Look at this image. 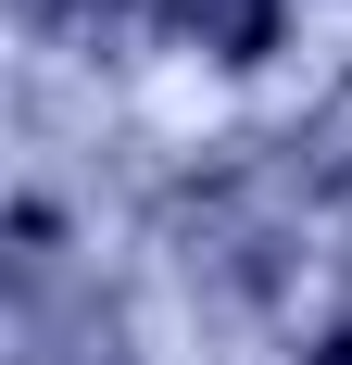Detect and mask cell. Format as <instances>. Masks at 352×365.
<instances>
[{
	"label": "cell",
	"instance_id": "cell-1",
	"mask_svg": "<svg viewBox=\"0 0 352 365\" xmlns=\"http://www.w3.org/2000/svg\"><path fill=\"white\" fill-rule=\"evenodd\" d=\"M164 26L214 63H252V51H277V0H164Z\"/></svg>",
	"mask_w": 352,
	"mask_h": 365
},
{
	"label": "cell",
	"instance_id": "cell-2",
	"mask_svg": "<svg viewBox=\"0 0 352 365\" xmlns=\"http://www.w3.org/2000/svg\"><path fill=\"white\" fill-rule=\"evenodd\" d=\"M315 365H352V328H340V340H327V353H315Z\"/></svg>",
	"mask_w": 352,
	"mask_h": 365
}]
</instances>
